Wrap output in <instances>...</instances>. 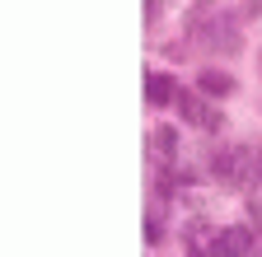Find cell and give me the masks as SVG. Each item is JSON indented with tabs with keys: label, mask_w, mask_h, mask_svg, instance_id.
Masks as SVG:
<instances>
[{
	"label": "cell",
	"mask_w": 262,
	"mask_h": 257,
	"mask_svg": "<svg viewBox=\"0 0 262 257\" xmlns=\"http://www.w3.org/2000/svg\"><path fill=\"white\" fill-rule=\"evenodd\" d=\"M202 38H206L211 52H239V28H234V19H229V14H215V19L202 28Z\"/></svg>",
	"instance_id": "cell-3"
},
{
	"label": "cell",
	"mask_w": 262,
	"mask_h": 257,
	"mask_svg": "<svg viewBox=\"0 0 262 257\" xmlns=\"http://www.w3.org/2000/svg\"><path fill=\"white\" fill-rule=\"evenodd\" d=\"M187 257H206V252H202V248H187Z\"/></svg>",
	"instance_id": "cell-11"
},
{
	"label": "cell",
	"mask_w": 262,
	"mask_h": 257,
	"mask_svg": "<svg viewBox=\"0 0 262 257\" xmlns=\"http://www.w3.org/2000/svg\"><path fill=\"white\" fill-rule=\"evenodd\" d=\"M253 248V234L244 229V224H234V229H220L215 243H211V257H244Z\"/></svg>",
	"instance_id": "cell-4"
},
{
	"label": "cell",
	"mask_w": 262,
	"mask_h": 257,
	"mask_svg": "<svg viewBox=\"0 0 262 257\" xmlns=\"http://www.w3.org/2000/svg\"><path fill=\"white\" fill-rule=\"evenodd\" d=\"M155 14H159V0H145V24H150Z\"/></svg>",
	"instance_id": "cell-10"
},
{
	"label": "cell",
	"mask_w": 262,
	"mask_h": 257,
	"mask_svg": "<svg viewBox=\"0 0 262 257\" xmlns=\"http://www.w3.org/2000/svg\"><path fill=\"white\" fill-rule=\"evenodd\" d=\"M178 112H183V122H192V126H202V131H220V112L206 103V99H196V94H178Z\"/></svg>",
	"instance_id": "cell-2"
},
{
	"label": "cell",
	"mask_w": 262,
	"mask_h": 257,
	"mask_svg": "<svg viewBox=\"0 0 262 257\" xmlns=\"http://www.w3.org/2000/svg\"><path fill=\"white\" fill-rule=\"evenodd\" d=\"M155 145H164V150H159L164 159H173V154H178V131H173V126H159V131H155Z\"/></svg>",
	"instance_id": "cell-7"
},
{
	"label": "cell",
	"mask_w": 262,
	"mask_h": 257,
	"mask_svg": "<svg viewBox=\"0 0 262 257\" xmlns=\"http://www.w3.org/2000/svg\"><path fill=\"white\" fill-rule=\"evenodd\" d=\"M155 239H159V220L150 215V220H145V243H155Z\"/></svg>",
	"instance_id": "cell-9"
},
{
	"label": "cell",
	"mask_w": 262,
	"mask_h": 257,
	"mask_svg": "<svg viewBox=\"0 0 262 257\" xmlns=\"http://www.w3.org/2000/svg\"><path fill=\"white\" fill-rule=\"evenodd\" d=\"M248 215H253V224L262 229V197H248Z\"/></svg>",
	"instance_id": "cell-8"
},
{
	"label": "cell",
	"mask_w": 262,
	"mask_h": 257,
	"mask_svg": "<svg viewBox=\"0 0 262 257\" xmlns=\"http://www.w3.org/2000/svg\"><path fill=\"white\" fill-rule=\"evenodd\" d=\"M196 94H206V99H229V94H234V75L202 71V75H196Z\"/></svg>",
	"instance_id": "cell-5"
},
{
	"label": "cell",
	"mask_w": 262,
	"mask_h": 257,
	"mask_svg": "<svg viewBox=\"0 0 262 257\" xmlns=\"http://www.w3.org/2000/svg\"><path fill=\"white\" fill-rule=\"evenodd\" d=\"M178 94H173V80L169 75H159V71H150L145 75V103L150 108H164V103H173Z\"/></svg>",
	"instance_id": "cell-6"
},
{
	"label": "cell",
	"mask_w": 262,
	"mask_h": 257,
	"mask_svg": "<svg viewBox=\"0 0 262 257\" xmlns=\"http://www.w3.org/2000/svg\"><path fill=\"white\" fill-rule=\"evenodd\" d=\"M257 178H262V154H257Z\"/></svg>",
	"instance_id": "cell-12"
},
{
	"label": "cell",
	"mask_w": 262,
	"mask_h": 257,
	"mask_svg": "<svg viewBox=\"0 0 262 257\" xmlns=\"http://www.w3.org/2000/svg\"><path fill=\"white\" fill-rule=\"evenodd\" d=\"M257 71H262V52H257Z\"/></svg>",
	"instance_id": "cell-13"
},
{
	"label": "cell",
	"mask_w": 262,
	"mask_h": 257,
	"mask_svg": "<svg viewBox=\"0 0 262 257\" xmlns=\"http://www.w3.org/2000/svg\"><path fill=\"white\" fill-rule=\"evenodd\" d=\"M253 169H257V154H248V150H215L211 154V173L220 178V182H248L253 178Z\"/></svg>",
	"instance_id": "cell-1"
}]
</instances>
